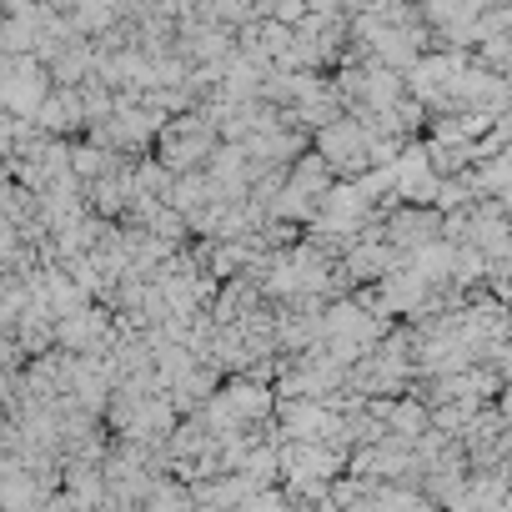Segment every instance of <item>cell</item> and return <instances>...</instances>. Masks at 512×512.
<instances>
[{"mask_svg": "<svg viewBox=\"0 0 512 512\" xmlns=\"http://www.w3.org/2000/svg\"><path fill=\"white\" fill-rule=\"evenodd\" d=\"M367 156H372V136L362 126H327L322 131V161L327 166L352 171V166H367Z\"/></svg>", "mask_w": 512, "mask_h": 512, "instance_id": "1", "label": "cell"}, {"mask_svg": "<svg viewBox=\"0 0 512 512\" xmlns=\"http://www.w3.org/2000/svg\"><path fill=\"white\" fill-rule=\"evenodd\" d=\"M206 151H211V126H206V121H181V126H171L166 141H161V156H166L171 166L201 161Z\"/></svg>", "mask_w": 512, "mask_h": 512, "instance_id": "2", "label": "cell"}, {"mask_svg": "<svg viewBox=\"0 0 512 512\" xmlns=\"http://www.w3.org/2000/svg\"><path fill=\"white\" fill-rule=\"evenodd\" d=\"M387 236H392V246H432V236H437V216H427V211H407V216H397V221L387 226Z\"/></svg>", "mask_w": 512, "mask_h": 512, "instance_id": "3", "label": "cell"}]
</instances>
